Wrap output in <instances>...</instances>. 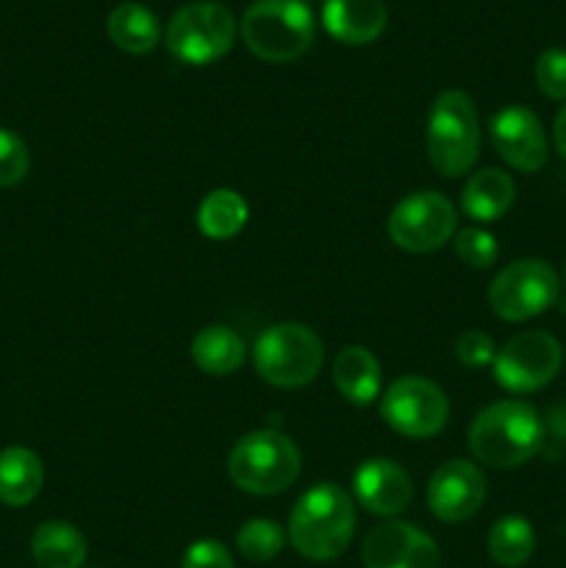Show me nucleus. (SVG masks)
Masks as SVG:
<instances>
[{"label": "nucleus", "instance_id": "obj_25", "mask_svg": "<svg viewBox=\"0 0 566 568\" xmlns=\"http://www.w3.org/2000/svg\"><path fill=\"white\" fill-rule=\"evenodd\" d=\"M286 544L289 532L283 530V525L272 519H250L236 532L239 555L253 560V564H270V560H275L283 552Z\"/></svg>", "mask_w": 566, "mask_h": 568}, {"label": "nucleus", "instance_id": "obj_5", "mask_svg": "<svg viewBox=\"0 0 566 568\" xmlns=\"http://www.w3.org/2000/svg\"><path fill=\"white\" fill-rule=\"evenodd\" d=\"M316 22L303 0H255L242 17V39L253 55L286 64L309 53Z\"/></svg>", "mask_w": 566, "mask_h": 568}, {"label": "nucleus", "instance_id": "obj_14", "mask_svg": "<svg viewBox=\"0 0 566 568\" xmlns=\"http://www.w3.org/2000/svg\"><path fill=\"white\" fill-rule=\"evenodd\" d=\"M492 144L516 172H538L547 164V133L527 105H505L492 116Z\"/></svg>", "mask_w": 566, "mask_h": 568}, {"label": "nucleus", "instance_id": "obj_21", "mask_svg": "<svg viewBox=\"0 0 566 568\" xmlns=\"http://www.w3.org/2000/svg\"><path fill=\"white\" fill-rule=\"evenodd\" d=\"M87 538L70 521H44L31 536V555L39 568H81Z\"/></svg>", "mask_w": 566, "mask_h": 568}, {"label": "nucleus", "instance_id": "obj_20", "mask_svg": "<svg viewBox=\"0 0 566 568\" xmlns=\"http://www.w3.org/2000/svg\"><path fill=\"white\" fill-rule=\"evenodd\" d=\"M189 355H192L194 366L200 372H205V375L228 377L244 364L247 347H244V338L233 327L209 325L192 338Z\"/></svg>", "mask_w": 566, "mask_h": 568}, {"label": "nucleus", "instance_id": "obj_7", "mask_svg": "<svg viewBox=\"0 0 566 568\" xmlns=\"http://www.w3.org/2000/svg\"><path fill=\"white\" fill-rule=\"evenodd\" d=\"M236 17L214 0H194L181 6L166 26V50L178 61L205 67L231 53L236 42Z\"/></svg>", "mask_w": 566, "mask_h": 568}, {"label": "nucleus", "instance_id": "obj_24", "mask_svg": "<svg viewBox=\"0 0 566 568\" xmlns=\"http://www.w3.org/2000/svg\"><path fill=\"white\" fill-rule=\"evenodd\" d=\"M488 555L497 566L519 568L533 558L536 549V532L525 516H503L492 525L486 538Z\"/></svg>", "mask_w": 566, "mask_h": 568}, {"label": "nucleus", "instance_id": "obj_11", "mask_svg": "<svg viewBox=\"0 0 566 568\" xmlns=\"http://www.w3.org/2000/svg\"><path fill=\"white\" fill-rule=\"evenodd\" d=\"M381 416L405 438H433L449 419V399L438 383L422 375L397 377L381 397Z\"/></svg>", "mask_w": 566, "mask_h": 568}, {"label": "nucleus", "instance_id": "obj_32", "mask_svg": "<svg viewBox=\"0 0 566 568\" xmlns=\"http://www.w3.org/2000/svg\"><path fill=\"white\" fill-rule=\"evenodd\" d=\"M564 281H566V275H564Z\"/></svg>", "mask_w": 566, "mask_h": 568}, {"label": "nucleus", "instance_id": "obj_28", "mask_svg": "<svg viewBox=\"0 0 566 568\" xmlns=\"http://www.w3.org/2000/svg\"><path fill=\"white\" fill-rule=\"evenodd\" d=\"M536 83L544 98L566 100V50L549 48L538 55Z\"/></svg>", "mask_w": 566, "mask_h": 568}, {"label": "nucleus", "instance_id": "obj_12", "mask_svg": "<svg viewBox=\"0 0 566 568\" xmlns=\"http://www.w3.org/2000/svg\"><path fill=\"white\" fill-rule=\"evenodd\" d=\"M483 503H486V477L472 460H447L427 480V508L444 525H461L472 519Z\"/></svg>", "mask_w": 566, "mask_h": 568}, {"label": "nucleus", "instance_id": "obj_17", "mask_svg": "<svg viewBox=\"0 0 566 568\" xmlns=\"http://www.w3.org/2000/svg\"><path fill=\"white\" fill-rule=\"evenodd\" d=\"M516 200V186L514 178L503 170H486L469 175V181L464 183V192H461V211H464L469 220L475 222H497L503 220L511 211Z\"/></svg>", "mask_w": 566, "mask_h": 568}, {"label": "nucleus", "instance_id": "obj_6", "mask_svg": "<svg viewBox=\"0 0 566 568\" xmlns=\"http://www.w3.org/2000/svg\"><path fill=\"white\" fill-rule=\"evenodd\" d=\"M253 364L261 381L275 388H303L325 364L322 338L300 322L270 325L253 344Z\"/></svg>", "mask_w": 566, "mask_h": 568}, {"label": "nucleus", "instance_id": "obj_9", "mask_svg": "<svg viewBox=\"0 0 566 568\" xmlns=\"http://www.w3.org/2000/svg\"><path fill=\"white\" fill-rule=\"evenodd\" d=\"M386 233L405 253H436L458 233V209L442 192L405 194L388 214Z\"/></svg>", "mask_w": 566, "mask_h": 568}, {"label": "nucleus", "instance_id": "obj_29", "mask_svg": "<svg viewBox=\"0 0 566 568\" xmlns=\"http://www.w3.org/2000/svg\"><path fill=\"white\" fill-rule=\"evenodd\" d=\"M494 355H497V347H494L492 336L483 331H466L455 342V358L466 369H483V366L494 364Z\"/></svg>", "mask_w": 566, "mask_h": 568}, {"label": "nucleus", "instance_id": "obj_26", "mask_svg": "<svg viewBox=\"0 0 566 568\" xmlns=\"http://www.w3.org/2000/svg\"><path fill=\"white\" fill-rule=\"evenodd\" d=\"M453 244L461 264H466L469 270H488L499 255L497 239L477 225L461 227V231L453 236Z\"/></svg>", "mask_w": 566, "mask_h": 568}, {"label": "nucleus", "instance_id": "obj_15", "mask_svg": "<svg viewBox=\"0 0 566 568\" xmlns=\"http://www.w3.org/2000/svg\"><path fill=\"white\" fill-rule=\"evenodd\" d=\"M353 497L372 516L388 519L408 508L414 499V483L397 460L370 458L355 469Z\"/></svg>", "mask_w": 566, "mask_h": 568}, {"label": "nucleus", "instance_id": "obj_16", "mask_svg": "<svg viewBox=\"0 0 566 568\" xmlns=\"http://www.w3.org/2000/svg\"><path fill=\"white\" fill-rule=\"evenodd\" d=\"M388 11L383 0H325L322 26L342 44H370L386 31Z\"/></svg>", "mask_w": 566, "mask_h": 568}, {"label": "nucleus", "instance_id": "obj_18", "mask_svg": "<svg viewBox=\"0 0 566 568\" xmlns=\"http://www.w3.org/2000/svg\"><path fill=\"white\" fill-rule=\"evenodd\" d=\"M331 375L338 394L347 403L372 405L381 397V364H377L375 353H370L366 347L350 344V347L338 349Z\"/></svg>", "mask_w": 566, "mask_h": 568}, {"label": "nucleus", "instance_id": "obj_30", "mask_svg": "<svg viewBox=\"0 0 566 568\" xmlns=\"http://www.w3.org/2000/svg\"><path fill=\"white\" fill-rule=\"evenodd\" d=\"M181 568H236L231 549L214 538H200L183 555Z\"/></svg>", "mask_w": 566, "mask_h": 568}, {"label": "nucleus", "instance_id": "obj_22", "mask_svg": "<svg viewBox=\"0 0 566 568\" xmlns=\"http://www.w3.org/2000/svg\"><path fill=\"white\" fill-rule=\"evenodd\" d=\"M111 42L131 55H144L159 44L161 28L153 11L142 3H120L105 20Z\"/></svg>", "mask_w": 566, "mask_h": 568}, {"label": "nucleus", "instance_id": "obj_2", "mask_svg": "<svg viewBox=\"0 0 566 568\" xmlns=\"http://www.w3.org/2000/svg\"><path fill=\"white\" fill-rule=\"evenodd\" d=\"M544 422L525 399H499L486 405L469 425V449L477 464L516 469L544 447Z\"/></svg>", "mask_w": 566, "mask_h": 568}, {"label": "nucleus", "instance_id": "obj_8", "mask_svg": "<svg viewBox=\"0 0 566 568\" xmlns=\"http://www.w3.org/2000/svg\"><path fill=\"white\" fill-rule=\"evenodd\" d=\"M560 292V277L547 261L519 258L494 275L488 283V308L505 322H527L553 308Z\"/></svg>", "mask_w": 566, "mask_h": 568}, {"label": "nucleus", "instance_id": "obj_19", "mask_svg": "<svg viewBox=\"0 0 566 568\" xmlns=\"http://www.w3.org/2000/svg\"><path fill=\"white\" fill-rule=\"evenodd\" d=\"M44 486V466L33 449L6 447L0 453V503L26 508Z\"/></svg>", "mask_w": 566, "mask_h": 568}, {"label": "nucleus", "instance_id": "obj_10", "mask_svg": "<svg viewBox=\"0 0 566 568\" xmlns=\"http://www.w3.org/2000/svg\"><path fill=\"white\" fill-rule=\"evenodd\" d=\"M494 381L511 394H533L558 377L564 347L547 331H525L508 338L494 355Z\"/></svg>", "mask_w": 566, "mask_h": 568}, {"label": "nucleus", "instance_id": "obj_4", "mask_svg": "<svg viewBox=\"0 0 566 568\" xmlns=\"http://www.w3.org/2000/svg\"><path fill=\"white\" fill-rule=\"evenodd\" d=\"M303 466L297 444L277 430H253L233 444L228 475L233 486L255 497H275L294 486Z\"/></svg>", "mask_w": 566, "mask_h": 568}, {"label": "nucleus", "instance_id": "obj_1", "mask_svg": "<svg viewBox=\"0 0 566 568\" xmlns=\"http://www.w3.org/2000/svg\"><path fill=\"white\" fill-rule=\"evenodd\" d=\"M289 544L303 558L325 564L347 552L355 532V503L336 483H316L294 503Z\"/></svg>", "mask_w": 566, "mask_h": 568}, {"label": "nucleus", "instance_id": "obj_23", "mask_svg": "<svg viewBox=\"0 0 566 568\" xmlns=\"http://www.w3.org/2000/svg\"><path fill=\"white\" fill-rule=\"evenodd\" d=\"M250 220V205L233 189H214V192L205 194L198 205V227L205 239H214V242H228L236 233H242V227Z\"/></svg>", "mask_w": 566, "mask_h": 568}, {"label": "nucleus", "instance_id": "obj_31", "mask_svg": "<svg viewBox=\"0 0 566 568\" xmlns=\"http://www.w3.org/2000/svg\"><path fill=\"white\" fill-rule=\"evenodd\" d=\"M553 142L555 150L560 153V159H566V105L558 111V116H555L553 122Z\"/></svg>", "mask_w": 566, "mask_h": 568}, {"label": "nucleus", "instance_id": "obj_27", "mask_svg": "<svg viewBox=\"0 0 566 568\" xmlns=\"http://www.w3.org/2000/svg\"><path fill=\"white\" fill-rule=\"evenodd\" d=\"M31 170V153L22 136L9 128H0V189L17 186Z\"/></svg>", "mask_w": 566, "mask_h": 568}, {"label": "nucleus", "instance_id": "obj_13", "mask_svg": "<svg viewBox=\"0 0 566 568\" xmlns=\"http://www.w3.org/2000/svg\"><path fill=\"white\" fill-rule=\"evenodd\" d=\"M366 568H442L438 544L411 521L388 519L364 538Z\"/></svg>", "mask_w": 566, "mask_h": 568}, {"label": "nucleus", "instance_id": "obj_3", "mask_svg": "<svg viewBox=\"0 0 566 568\" xmlns=\"http://www.w3.org/2000/svg\"><path fill=\"white\" fill-rule=\"evenodd\" d=\"M481 155V120L464 89H444L427 114V159L444 178H461Z\"/></svg>", "mask_w": 566, "mask_h": 568}]
</instances>
